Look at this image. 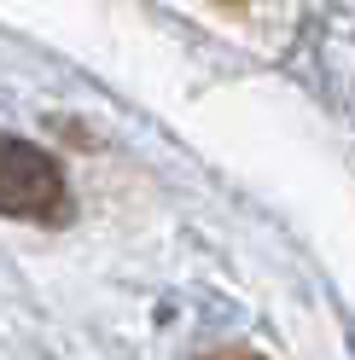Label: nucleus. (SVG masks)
I'll list each match as a JSON object with an SVG mask.
<instances>
[{"instance_id": "2", "label": "nucleus", "mask_w": 355, "mask_h": 360, "mask_svg": "<svg viewBox=\"0 0 355 360\" xmlns=\"http://www.w3.org/2000/svg\"><path fill=\"white\" fill-rule=\"evenodd\" d=\"M228 360H251V354H228Z\"/></svg>"}, {"instance_id": "3", "label": "nucleus", "mask_w": 355, "mask_h": 360, "mask_svg": "<svg viewBox=\"0 0 355 360\" xmlns=\"http://www.w3.org/2000/svg\"><path fill=\"white\" fill-rule=\"evenodd\" d=\"M221 6H233V0H221Z\"/></svg>"}, {"instance_id": "1", "label": "nucleus", "mask_w": 355, "mask_h": 360, "mask_svg": "<svg viewBox=\"0 0 355 360\" xmlns=\"http://www.w3.org/2000/svg\"><path fill=\"white\" fill-rule=\"evenodd\" d=\"M64 210H70V192H64V174L53 157L24 140H0V215L58 221Z\"/></svg>"}]
</instances>
